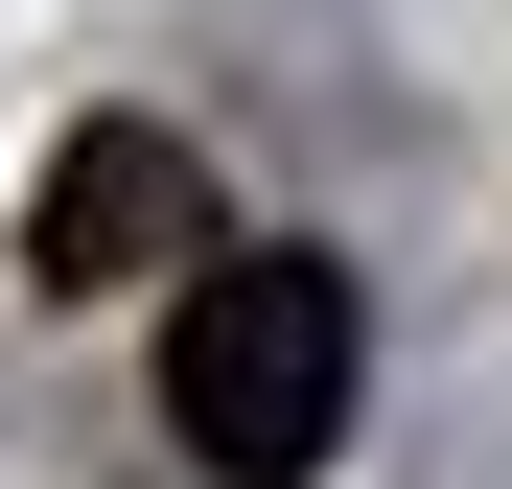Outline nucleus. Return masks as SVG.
Returning a JSON list of instances; mask_svg holds the SVG:
<instances>
[{
	"instance_id": "1",
	"label": "nucleus",
	"mask_w": 512,
	"mask_h": 489,
	"mask_svg": "<svg viewBox=\"0 0 512 489\" xmlns=\"http://www.w3.org/2000/svg\"><path fill=\"white\" fill-rule=\"evenodd\" d=\"M350 373H373L350 257H303V233L187 257V326H163V443H187L210 489H303L326 443H350Z\"/></svg>"
},
{
	"instance_id": "2",
	"label": "nucleus",
	"mask_w": 512,
	"mask_h": 489,
	"mask_svg": "<svg viewBox=\"0 0 512 489\" xmlns=\"http://www.w3.org/2000/svg\"><path fill=\"white\" fill-rule=\"evenodd\" d=\"M163 257H233V233H210V163L163 140V117H70V163L24 187V280L47 303H117Z\"/></svg>"
}]
</instances>
